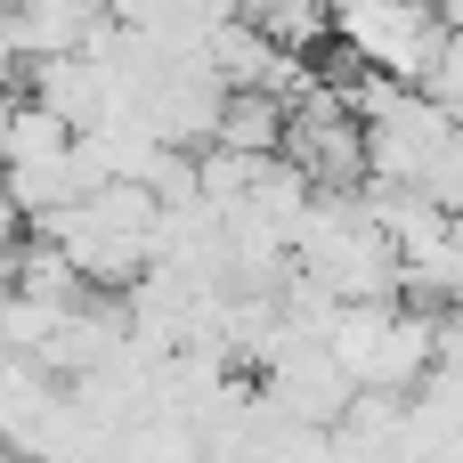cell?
Instances as JSON below:
<instances>
[{"instance_id": "2", "label": "cell", "mask_w": 463, "mask_h": 463, "mask_svg": "<svg viewBox=\"0 0 463 463\" xmlns=\"http://www.w3.org/2000/svg\"><path fill=\"white\" fill-rule=\"evenodd\" d=\"M24 228H33V220H24V203L8 195V179H0V260H16V252H24Z\"/></svg>"}, {"instance_id": "1", "label": "cell", "mask_w": 463, "mask_h": 463, "mask_svg": "<svg viewBox=\"0 0 463 463\" xmlns=\"http://www.w3.org/2000/svg\"><path fill=\"white\" fill-rule=\"evenodd\" d=\"M334 33L358 57H374V73L391 81H423L448 49V24L423 0H334Z\"/></svg>"}]
</instances>
